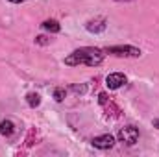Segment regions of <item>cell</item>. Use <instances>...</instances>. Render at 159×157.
<instances>
[{
    "label": "cell",
    "instance_id": "6da1fadb",
    "mask_svg": "<svg viewBox=\"0 0 159 157\" xmlns=\"http://www.w3.org/2000/svg\"><path fill=\"white\" fill-rule=\"evenodd\" d=\"M106 59V52L102 48H96V46H81L72 50L65 59L63 63L67 67H80V65H85V67H98L102 65Z\"/></svg>",
    "mask_w": 159,
    "mask_h": 157
},
{
    "label": "cell",
    "instance_id": "7a4b0ae2",
    "mask_svg": "<svg viewBox=\"0 0 159 157\" xmlns=\"http://www.w3.org/2000/svg\"><path fill=\"white\" fill-rule=\"evenodd\" d=\"M106 52V56H115V57H141V48L133 46V44H113V46H106L102 48Z\"/></svg>",
    "mask_w": 159,
    "mask_h": 157
},
{
    "label": "cell",
    "instance_id": "3957f363",
    "mask_svg": "<svg viewBox=\"0 0 159 157\" xmlns=\"http://www.w3.org/2000/svg\"><path fill=\"white\" fill-rule=\"evenodd\" d=\"M139 137H141V131L133 124H128V126L120 128L119 133H117V141L126 144V146H135L139 142Z\"/></svg>",
    "mask_w": 159,
    "mask_h": 157
},
{
    "label": "cell",
    "instance_id": "277c9868",
    "mask_svg": "<svg viewBox=\"0 0 159 157\" xmlns=\"http://www.w3.org/2000/svg\"><path fill=\"white\" fill-rule=\"evenodd\" d=\"M115 142H117V137H115V135H111V133L96 135V137L91 141L93 148H96V150H111V148L115 146Z\"/></svg>",
    "mask_w": 159,
    "mask_h": 157
},
{
    "label": "cell",
    "instance_id": "5b68a950",
    "mask_svg": "<svg viewBox=\"0 0 159 157\" xmlns=\"http://www.w3.org/2000/svg\"><path fill=\"white\" fill-rule=\"evenodd\" d=\"M85 30L93 35H100L107 30V19L106 17H94L85 22Z\"/></svg>",
    "mask_w": 159,
    "mask_h": 157
},
{
    "label": "cell",
    "instance_id": "8992f818",
    "mask_svg": "<svg viewBox=\"0 0 159 157\" xmlns=\"http://www.w3.org/2000/svg\"><path fill=\"white\" fill-rule=\"evenodd\" d=\"M126 83H128V78L122 72H111V74L106 76V85H107L109 91H119Z\"/></svg>",
    "mask_w": 159,
    "mask_h": 157
},
{
    "label": "cell",
    "instance_id": "52a82bcc",
    "mask_svg": "<svg viewBox=\"0 0 159 157\" xmlns=\"http://www.w3.org/2000/svg\"><path fill=\"white\" fill-rule=\"evenodd\" d=\"M15 133H17V126H15V122H13L11 118H4V120H0V135H2V137L11 139Z\"/></svg>",
    "mask_w": 159,
    "mask_h": 157
},
{
    "label": "cell",
    "instance_id": "ba28073f",
    "mask_svg": "<svg viewBox=\"0 0 159 157\" xmlns=\"http://www.w3.org/2000/svg\"><path fill=\"white\" fill-rule=\"evenodd\" d=\"M102 109H104V113H106V117H107V118H119L120 115H122L120 107L113 102V100H109L107 104H104V105H102Z\"/></svg>",
    "mask_w": 159,
    "mask_h": 157
},
{
    "label": "cell",
    "instance_id": "9c48e42d",
    "mask_svg": "<svg viewBox=\"0 0 159 157\" xmlns=\"http://www.w3.org/2000/svg\"><path fill=\"white\" fill-rule=\"evenodd\" d=\"M41 28H43L44 32H48V34H59V32H61V24H59L56 19H46V20H43V22H41Z\"/></svg>",
    "mask_w": 159,
    "mask_h": 157
},
{
    "label": "cell",
    "instance_id": "30bf717a",
    "mask_svg": "<svg viewBox=\"0 0 159 157\" xmlns=\"http://www.w3.org/2000/svg\"><path fill=\"white\" fill-rule=\"evenodd\" d=\"M26 104H28V107H32V109H35V107H39L41 105V94L39 92H28L26 94Z\"/></svg>",
    "mask_w": 159,
    "mask_h": 157
},
{
    "label": "cell",
    "instance_id": "8fae6325",
    "mask_svg": "<svg viewBox=\"0 0 159 157\" xmlns=\"http://www.w3.org/2000/svg\"><path fill=\"white\" fill-rule=\"evenodd\" d=\"M65 96H67V89H63V87H56V89H54V100H56V102L61 104V102L65 100Z\"/></svg>",
    "mask_w": 159,
    "mask_h": 157
},
{
    "label": "cell",
    "instance_id": "7c38bea8",
    "mask_svg": "<svg viewBox=\"0 0 159 157\" xmlns=\"http://www.w3.org/2000/svg\"><path fill=\"white\" fill-rule=\"evenodd\" d=\"M50 37H48V35H37V37H35V39H34V43H35V44H39V46H46V44H50Z\"/></svg>",
    "mask_w": 159,
    "mask_h": 157
},
{
    "label": "cell",
    "instance_id": "4fadbf2b",
    "mask_svg": "<svg viewBox=\"0 0 159 157\" xmlns=\"http://www.w3.org/2000/svg\"><path fill=\"white\" fill-rule=\"evenodd\" d=\"M70 91L76 92V94H83V92L87 91V87H85V85H70Z\"/></svg>",
    "mask_w": 159,
    "mask_h": 157
},
{
    "label": "cell",
    "instance_id": "5bb4252c",
    "mask_svg": "<svg viewBox=\"0 0 159 157\" xmlns=\"http://www.w3.org/2000/svg\"><path fill=\"white\" fill-rule=\"evenodd\" d=\"M107 102H109L107 92H98V104H100V105H104V104H107Z\"/></svg>",
    "mask_w": 159,
    "mask_h": 157
},
{
    "label": "cell",
    "instance_id": "9a60e30c",
    "mask_svg": "<svg viewBox=\"0 0 159 157\" xmlns=\"http://www.w3.org/2000/svg\"><path fill=\"white\" fill-rule=\"evenodd\" d=\"M6 2H9V4H24L28 0H6Z\"/></svg>",
    "mask_w": 159,
    "mask_h": 157
},
{
    "label": "cell",
    "instance_id": "2e32d148",
    "mask_svg": "<svg viewBox=\"0 0 159 157\" xmlns=\"http://www.w3.org/2000/svg\"><path fill=\"white\" fill-rule=\"evenodd\" d=\"M152 126H154L156 129H159V118H154V120H152Z\"/></svg>",
    "mask_w": 159,
    "mask_h": 157
}]
</instances>
